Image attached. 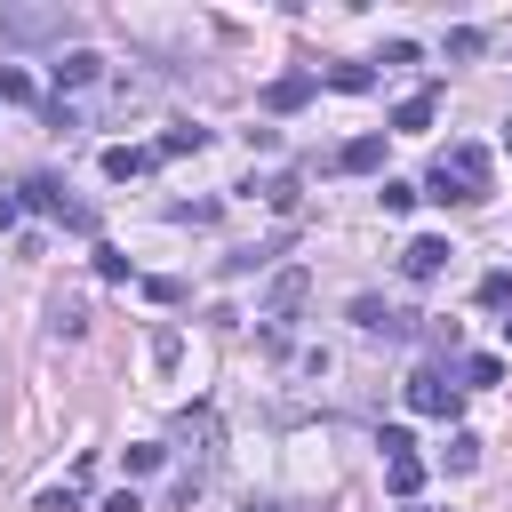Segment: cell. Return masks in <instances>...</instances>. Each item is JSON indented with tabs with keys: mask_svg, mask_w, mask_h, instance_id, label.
Segmentation results:
<instances>
[{
	"mask_svg": "<svg viewBox=\"0 0 512 512\" xmlns=\"http://www.w3.org/2000/svg\"><path fill=\"white\" fill-rule=\"evenodd\" d=\"M416 200H440V208H472V200H488V152H480V144H448V152L432 160V176H424Z\"/></svg>",
	"mask_w": 512,
	"mask_h": 512,
	"instance_id": "1",
	"label": "cell"
},
{
	"mask_svg": "<svg viewBox=\"0 0 512 512\" xmlns=\"http://www.w3.org/2000/svg\"><path fill=\"white\" fill-rule=\"evenodd\" d=\"M16 208H40V216H56V224H72V232H96V208L88 200H72V184L64 176H24V192H16Z\"/></svg>",
	"mask_w": 512,
	"mask_h": 512,
	"instance_id": "2",
	"label": "cell"
},
{
	"mask_svg": "<svg viewBox=\"0 0 512 512\" xmlns=\"http://www.w3.org/2000/svg\"><path fill=\"white\" fill-rule=\"evenodd\" d=\"M400 392H408V408H416V416H440V424H448V416L464 408V384H456V376H448L440 360H432V368H416V376H408Z\"/></svg>",
	"mask_w": 512,
	"mask_h": 512,
	"instance_id": "3",
	"label": "cell"
},
{
	"mask_svg": "<svg viewBox=\"0 0 512 512\" xmlns=\"http://www.w3.org/2000/svg\"><path fill=\"white\" fill-rule=\"evenodd\" d=\"M80 16L72 8H8L0 16V40H64Z\"/></svg>",
	"mask_w": 512,
	"mask_h": 512,
	"instance_id": "4",
	"label": "cell"
},
{
	"mask_svg": "<svg viewBox=\"0 0 512 512\" xmlns=\"http://www.w3.org/2000/svg\"><path fill=\"white\" fill-rule=\"evenodd\" d=\"M448 256H456V248H448L440 232H416V240L400 248V280H416V288H424V280H440V272H448Z\"/></svg>",
	"mask_w": 512,
	"mask_h": 512,
	"instance_id": "5",
	"label": "cell"
},
{
	"mask_svg": "<svg viewBox=\"0 0 512 512\" xmlns=\"http://www.w3.org/2000/svg\"><path fill=\"white\" fill-rule=\"evenodd\" d=\"M304 296H312V272H304V264H280V272H272V288H264V320H272V328H280V320H296V304H304Z\"/></svg>",
	"mask_w": 512,
	"mask_h": 512,
	"instance_id": "6",
	"label": "cell"
},
{
	"mask_svg": "<svg viewBox=\"0 0 512 512\" xmlns=\"http://www.w3.org/2000/svg\"><path fill=\"white\" fill-rule=\"evenodd\" d=\"M352 328H368V336H416V312H400V304H384V296H352Z\"/></svg>",
	"mask_w": 512,
	"mask_h": 512,
	"instance_id": "7",
	"label": "cell"
},
{
	"mask_svg": "<svg viewBox=\"0 0 512 512\" xmlns=\"http://www.w3.org/2000/svg\"><path fill=\"white\" fill-rule=\"evenodd\" d=\"M176 440L192 448V472H208V456H216V416H208V408H184V416H176Z\"/></svg>",
	"mask_w": 512,
	"mask_h": 512,
	"instance_id": "8",
	"label": "cell"
},
{
	"mask_svg": "<svg viewBox=\"0 0 512 512\" xmlns=\"http://www.w3.org/2000/svg\"><path fill=\"white\" fill-rule=\"evenodd\" d=\"M152 168H160L152 144H112V152H104V176H112V184H136V176H152Z\"/></svg>",
	"mask_w": 512,
	"mask_h": 512,
	"instance_id": "9",
	"label": "cell"
},
{
	"mask_svg": "<svg viewBox=\"0 0 512 512\" xmlns=\"http://www.w3.org/2000/svg\"><path fill=\"white\" fill-rule=\"evenodd\" d=\"M312 88H320L312 72H280V80L264 88V112H304V104H312Z\"/></svg>",
	"mask_w": 512,
	"mask_h": 512,
	"instance_id": "10",
	"label": "cell"
},
{
	"mask_svg": "<svg viewBox=\"0 0 512 512\" xmlns=\"http://www.w3.org/2000/svg\"><path fill=\"white\" fill-rule=\"evenodd\" d=\"M328 168H352V176L384 168V136H352V144H336V160H328Z\"/></svg>",
	"mask_w": 512,
	"mask_h": 512,
	"instance_id": "11",
	"label": "cell"
},
{
	"mask_svg": "<svg viewBox=\"0 0 512 512\" xmlns=\"http://www.w3.org/2000/svg\"><path fill=\"white\" fill-rule=\"evenodd\" d=\"M280 248H288V232H272V240H256V248H232V256H224V280H248V272H256V264H272Z\"/></svg>",
	"mask_w": 512,
	"mask_h": 512,
	"instance_id": "12",
	"label": "cell"
},
{
	"mask_svg": "<svg viewBox=\"0 0 512 512\" xmlns=\"http://www.w3.org/2000/svg\"><path fill=\"white\" fill-rule=\"evenodd\" d=\"M88 80H104V56H96V48H72V56L56 64V88H88Z\"/></svg>",
	"mask_w": 512,
	"mask_h": 512,
	"instance_id": "13",
	"label": "cell"
},
{
	"mask_svg": "<svg viewBox=\"0 0 512 512\" xmlns=\"http://www.w3.org/2000/svg\"><path fill=\"white\" fill-rule=\"evenodd\" d=\"M416 128H432V88H416V96L392 104V136H416Z\"/></svg>",
	"mask_w": 512,
	"mask_h": 512,
	"instance_id": "14",
	"label": "cell"
},
{
	"mask_svg": "<svg viewBox=\"0 0 512 512\" xmlns=\"http://www.w3.org/2000/svg\"><path fill=\"white\" fill-rule=\"evenodd\" d=\"M384 488H392V496L408 504V496L424 488V456H384Z\"/></svg>",
	"mask_w": 512,
	"mask_h": 512,
	"instance_id": "15",
	"label": "cell"
},
{
	"mask_svg": "<svg viewBox=\"0 0 512 512\" xmlns=\"http://www.w3.org/2000/svg\"><path fill=\"white\" fill-rule=\"evenodd\" d=\"M200 144H208V128L176 120V128H160V144H152V152H160V160H184V152H200Z\"/></svg>",
	"mask_w": 512,
	"mask_h": 512,
	"instance_id": "16",
	"label": "cell"
},
{
	"mask_svg": "<svg viewBox=\"0 0 512 512\" xmlns=\"http://www.w3.org/2000/svg\"><path fill=\"white\" fill-rule=\"evenodd\" d=\"M320 80H328V88H344V96H368V88H376V64H328Z\"/></svg>",
	"mask_w": 512,
	"mask_h": 512,
	"instance_id": "17",
	"label": "cell"
},
{
	"mask_svg": "<svg viewBox=\"0 0 512 512\" xmlns=\"http://www.w3.org/2000/svg\"><path fill=\"white\" fill-rule=\"evenodd\" d=\"M456 376H464V384H504V360H496V352H464Z\"/></svg>",
	"mask_w": 512,
	"mask_h": 512,
	"instance_id": "18",
	"label": "cell"
},
{
	"mask_svg": "<svg viewBox=\"0 0 512 512\" xmlns=\"http://www.w3.org/2000/svg\"><path fill=\"white\" fill-rule=\"evenodd\" d=\"M40 88H32V72L24 64H0V104H32Z\"/></svg>",
	"mask_w": 512,
	"mask_h": 512,
	"instance_id": "19",
	"label": "cell"
},
{
	"mask_svg": "<svg viewBox=\"0 0 512 512\" xmlns=\"http://www.w3.org/2000/svg\"><path fill=\"white\" fill-rule=\"evenodd\" d=\"M160 464H168V448H160V440H128V472H136V480H144V472H160Z\"/></svg>",
	"mask_w": 512,
	"mask_h": 512,
	"instance_id": "20",
	"label": "cell"
},
{
	"mask_svg": "<svg viewBox=\"0 0 512 512\" xmlns=\"http://www.w3.org/2000/svg\"><path fill=\"white\" fill-rule=\"evenodd\" d=\"M480 304H488V312H504V304H512V272H504V264H496V272H480Z\"/></svg>",
	"mask_w": 512,
	"mask_h": 512,
	"instance_id": "21",
	"label": "cell"
},
{
	"mask_svg": "<svg viewBox=\"0 0 512 512\" xmlns=\"http://www.w3.org/2000/svg\"><path fill=\"white\" fill-rule=\"evenodd\" d=\"M184 360V336L176 328H152V368H176Z\"/></svg>",
	"mask_w": 512,
	"mask_h": 512,
	"instance_id": "22",
	"label": "cell"
},
{
	"mask_svg": "<svg viewBox=\"0 0 512 512\" xmlns=\"http://www.w3.org/2000/svg\"><path fill=\"white\" fill-rule=\"evenodd\" d=\"M480 464V440L472 432H448V472H472Z\"/></svg>",
	"mask_w": 512,
	"mask_h": 512,
	"instance_id": "23",
	"label": "cell"
},
{
	"mask_svg": "<svg viewBox=\"0 0 512 512\" xmlns=\"http://www.w3.org/2000/svg\"><path fill=\"white\" fill-rule=\"evenodd\" d=\"M480 48H488L480 24H456V32H448V56H480Z\"/></svg>",
	"mask_w": 512,
	"mask_h": 512,
	"instance_id": "24",
	"label": "cell"
},
{
	"mask_svg": "<svg viewBox=\"0 0 512 512\" xmlns=\"http://www.w3.org/2000/svg\"><path fill=\"white\" fill-rule=\"evenodd\" d=\"M256 192H264L272 208H296V200H304V184H296V176H272V184H256Z\"/></svg>",
	"mask_w": 512,
	"mask_h": 512,
	"instance_id": "25",
	"label": "cell"
},
{
	"mask_svg": "<svg viewBox=\"0 0 512 512\" xmlns=\"http://www.w3.org/2000/svg\"><path fill=\"white\" fill-rule=\"evenodd\" d=\"M376 200H384V216H408V208H416V184H384Z\"/></svg>",
	"mask_w": 512,
	"mask_h": 512,
	"instance_id": "26",
	"label": "cell"
},
{
	"mask_svg": "<svg viewBox=\"0 0 512 512\" xmlns=\"http://www.w3.org/2000/svg\"><path fill=\"white\" fill-rule=\"evenodd\" d=\"M168 216H176V224H216V200H176Z\"/></svg>",
	"mask_w": 512,
	"mask_h": 512,
	"instance_id": "27",
	"label": "cell"
},
{
	"mask_svg": "<svg viewBox=\"0 0 512 512\" xmlns=\"http://www.w3.org/2000/svg\"><path fill=\"white\" fill-rule=\"evenodd\" d=\"M376 448H384V456H416V440H408V424H384V432H376Z\"/></svg>",
	"mask_w": 512,
	"mask_h": 512,
	"instance_id": "28",
	"label": "cell"
},
{
	"mask_svg": "<svg viewBox=\"0 0 512 512\" xmlns=\"http://www.w3.org/2000/svg\"><path fill=\"white\" fill-rule=\"evenodd\" d=\"M88 328V304H56V336H80Z\"/></svg>",
	"mask_w": 512,
	"mask_h": 512,
	"instance_id": "29",
	"label": "cell"
},
{
	"mask_svg": "<svg viewBox=\"0 0 512 512\" xmlns=\"http://www.w3.org/2000/svg\"><path fill=\"white\" fill-rule=\"evenodd\" d=\"M40 512H80V480H72V488H48V496H40Z\"/></svg>",
	"mask_w": 512,
	"mask_h": 512,
	"instance_id": "30",
	"label": "cell"
},
{
	"mask_svg": "<svg viewBox=\"0 0 512 512\" xmlns=\"http://www.w3.org/2000/svg\"><path fill=\"white\" fill-rule=\"evenodd\" d=\"M104 512H144V496H136V488H112V496H104Z\"/></svg>",
	"mask_w": 512,
	"mask_h": 512,
	"instance_id": "31",
	"label": "cell"
},
{
	"mask_svg": "<svg viewBox=\"0 0 512 512\" xmlns=\"http://www.w3.org/2000/svg\"><path fill=\"white\" fill-rule=\"evenodd\" d=\"M16 216H24V208H16V192H0V232H8Z\"/></svg>",
	"mask_w": 512,
	"mask_h": 512,
	"instance_id": "32",
	"label": "cell"
},
{
	"mask_svg": "<svg viewBox=\"0 0 512 512\" xmlns=\"http://www.w3.org/2000/svg\"><path fill=\"white\" fill-rule=\"evenodd\" d=\"M504 344H512V320H504Z\"/></svg>",
	"mask_w": 512,
	"mask_h": 512,
	"instance_id": "33",
	"label": "cell"
},
{
	"mask_svg": "<svg viewBox=\"0 0 512 512\" xmlns=\"http://www.w3.org/2000/svg\"><path fill=\"white\" fill-rule=\"evenodd\" d=\"M504 144H512V128H504Z\"/></svg>",
	"mask_w": 512,
	"mask_h": 512,
	"instance_id": "34",
	"label": "cell"
},
{
	"mask_svg": "<svg viewBox=\"0 0 512 512\" xmlns=\"http://www.w3.org/2000/svg\"><path fill=\"white\" fill-rule=\"evenodd\" d=\"M408 512H416V504H408Z\"/></svg>",
	"mask_w": 512,
	"mask_h": 512,
	"instance_id": "35",
	"label": "cell"
}]
</instances>
